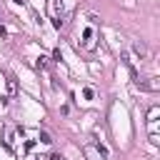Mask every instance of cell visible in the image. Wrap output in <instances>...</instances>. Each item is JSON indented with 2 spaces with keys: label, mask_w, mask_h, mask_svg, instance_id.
<instances>
[{
  "label": "cell",
  "mask_w": 160,
  "mask_h": 160,
  "mask_svg": "<svg viewBox=\"0 0 160 160\" xmlns=\"http://www.w3.org/2000/svg\"><path fill=\"white\" fill-rule=\"evenodd\" d=\"M40 142H45V145H50V142H52V138H50V132H45V130H42V132H40Z\"/></svg>",
  "instance_id": "6"
},
{
  "label": "cell",
  "mask_w": 160,
  "mask_h": 160,
  "mask_svg": "<svg viewBox=\"0 0 160 160\" xmlns=\"http://www.w3.org/2000/svg\"><path fill=\"white\" fill-rule=\"evenodd\" d=\"M82 38H85V42H88V48H90V40H92V30H90V28H88V30H85V32H82Z\"/></svg>",
  "instance_id": "7"
},
{
  "label": "cell",
  "mask_w": 160,
  "mask_h": 160,
  "mask_svg": "<svg viewBox=\"0 0 160 160\" xmlns=\"http://www.w3.org/2000/svg\"><path fill=\"white\" fill-rule=\"evenodd\" d=\"M15 2H20V5H22V2H25V0H15Z\"/></svg>",
  "instance_id": "12"
},
{
  "label": "cell",
  "mask_w": 160,
  "mask_h": 160,
  "mask_svg": "<svg viewBox=\"0 0 160 160\" xmlns=\"http://www.w3.org/2000/svg\"><path fill=\"white\" fill-rule=\"evenodd\" d=\"M135 85L145 92H158L160 90V80L158 78H145V80H135Z\"/></svg>",
  "instance_id": "1"
},
{
  "label": "cell",
  "mask_w": 160,
  "mask_h": 160,
  "mask_svg": "<svg viewBox=\"0 0 160 160\" xmlns=\"http://www.w3.org/2000/svg\"><path fill=\"white\" fill-rule=\"evenodd\" d=\"M5 85H8V95H10V98H15V95H18V82H15V78H12V75L5 80Z\"/></svg>",
  "instance_id": "4"
},
{
  "label": "cell",
  "mask_w": 160,
  "mask_h": 160,
  "mask_svg": "<svg viewBox=\"0 0 160 160\" xmlns=\"http://www.w3.org/2000/svg\"><path fill=\"white\" fill-rule=\"evenodd\" d=\"M132 52L140 58V62H145V60H150V50H148V45L142 42V40H135L132 42Z\"/></svg>",
  "instance_id": "2"
},
{
  "label": "cell",
  "mask_w": 160,
  "mask_h": 160,
  "mask_svg": "<svg viewBox=\"0 0 160 160\" xmlns=\"http://www.w3.org/2000/svg\"><path fill=\"white\" fill-rule=\"evenodd\" d=\"M35 65H38V68H40V70H45V68H48V58H45V55H40V58H38V62H35Z\"/></svg>",
  "instance_id": "5"
},
{
  "label": "cell",
  "mask_w": 160,
  "mask_h": 160,
  "mask_svg": "<svg viewBox=\"0 0 160 160\" xmlns=\"http://www.w3.org/2000/svg\"><path fill=\"white\" fill-rule=\"evenodd\" d=\"M52 60H58V62L62 60V55H60V50H52Z\"/></svg>",
  "instance_id": "9"
},
{
  "label": "cell",
  "mask_w": 160,
  "mask_h": 160,
  "mask_svg": "<svg viewBox=\"0 0 160 160\" xmlns=\"http://www.w3.org/2000/svg\"><path fill=\"white\" fill-rule=\"evenodd\" d=\"M85 158H88V160H105V158L95 150V145H85Z\"/></svg>",
  "instance_id": "3"
},
{
  "label": "cell",
  "mask_w": 160,
  "mask_h": 160,
  "mask_svg": "<svg viewBox=\"0 0 160 160\" xmlns=\"http://www.w3.org/2000/svg\"><path fill=\"white\" fill-rule=\"evenodd\" d=\"M48 160H62V155H60V152H50V158H48Z\"/></svg>",
  "instance_id": "11"
},
{
  "label": "cell",
  "mask_w": 160,
  "mask_h": 160,
  "mask_svg": "<svg viewBox=\"0 0 160 160\" xmlns=\"http://www.w3.org/2000/svg\"><path fill=\"white\" fill-rule=\"evenodd\" d=\"M32 148H35V140H25V150H28V152H30V150H32Z\"/></svg>",
  "instance_id": "8"
},
{
  "label": "cell",
  "mask_w": 160,
  "mask_h": 160,
  "mask_svg": "<svg viewBox=\"0 0 160 160\" xmlns=\"http://www.w3.org/2000/svg\"><path fill=\"white\" fill-rule=\"evenodd\" d=\"M82 95H85L88 100H92V90H90V88H85V90H82Z\"/></svg>",
  "instance_id": "10"
}]
</instances>
